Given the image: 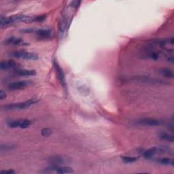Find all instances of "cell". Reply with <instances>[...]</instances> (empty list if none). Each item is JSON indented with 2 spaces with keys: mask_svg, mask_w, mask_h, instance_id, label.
<instances>
[{
  "mask_svg": "<svg viewBox=\"0 0 174 174\" xmlns=\"http://www.w3.org/2000/svg\"><path fill=\"white\" fill-rule=\"evenodd\" d=\"M36 102V100L32 99L24 102L17 103V104H13L8 105V106H5L2 107V109H4V110H20V109H24L30 107L32 105L35 104Z\"/></svg>",
  "mask_w": 174,
  "mask_h": 174,
  "instance_id": "obj_1",
  "label": "cell"
},
{
  "mask_svg": "<svg viewBox=\"0 0 174 174\" xmlns=\"http://www.w3.org/2000/svg\"><path fill=\"white\" fill-rule=\"evenodd\" d=\"M162 123L161 120L150 118L138 119L136 122V124L142 127H158L162 125Z\"/></svg>",
  "mask_w": 174,
  "mask_h": 174,
  "instance_id": "obj_2",
  "label": "cell"
},
{
  "mask_svg": "<svg viewBox=\"0 0 174 174\" xmlns=\"http://www.w3.org/2000/svg\"><path fill=\"white\" fill-rule=\"evenodd\" d=\"M12 56L16 57V58L26 59V60H32V61H36L39 59V57L36 53H34V52H25V51L14 52L12 53Z\"/></svg>",
  "mask_w": 174,
  "mask_h": 174,
  "instance_id": "obj_3",
  "label": "cell"
},
{
  "mask_svg": "<svg viewBox=\"0 0 174 174\" xmlns=\"http://www.w3.org/2000/svg\"><path fill=\"white\" fill-rule=\"evenodd\" d=\"M169 152V149L165 147H153L147 150L144 152V157L146 159H150L157 154H162V153Z\"/></svg>",
  "mask_w": 174,
  "mask_h": 174,
  "instance_id": "obj_4",
  "label": "cell"
},
{
  "mask_svg": "<svg viewBox=\"0 0 174 174\" xmlns=\"http://www.w3.org/2000/svg\"><path fill=\"white\" fill-rule=\"evenodd\" d=\"M54 67L55 69L56 74L57 75V78H58L59 82L62 85L63 88H66V82H65V74H64V72L62 70V68L61 67V66L59 65V63L57 62L56 61H54Z\"/></svg>",
  "mask_w": 174,
  "mask_h": 174,
  "instance_id": "obj_5",
  "label": "cell"
},
{
  "mask_svg": "<svg viewBox=\"0 0 174 174\" xmlns=\"http://www.w3.org/2000/svg\"><path fill=\"white\" fill-rule=\"evenodd\" d=\"M21 19V15H16L9 17H1V27L2 29L5 28L6 26L11 25L14 22L19 21Z\"/></svg>",
  "mask_w": 174,
  "mask_h": 174,
  "instance_id": "obj_6",
  "label": "cell"
},
{
  "mask_svg": "<svg viewBox=\"0 0 174 174\" xmlns=\"http://www.w3.org/2000/svg\"><path fill=\"white\" fill-rule=\"evenodd\" d=\"M4 44L5 45L8 46H26L27 44L21 38L11 37L6 39L4 41Z\"/></svg>",
  "mask_w": 174,
  "mask_h": 174,
  "instance_id": "obj_7",
  "label": "cell"
},
{
  "mask_svg": "<svg viewBox=\"0 0 174 174\" xmlns=\"http://www.w3.org/2000/svg\"><path fill=\"white\" fill-rule=\"evenodd\" d=\"M29 84H30V82L28 81L14 82L9 84L8 88L9 89H11V90H20V89L25 88Z\"/></svg>",
  "mask_w": 174,
  "mask_h": 174,
  "instance_id": "obj_8",
  "label": "cell"
},
{
  "mask_svg": "<svg viewBox=\"0 0 174 174\" xmlns=\"http://www.w3.org/2000/svg\"><path fill=\"white\" fill-rule=\"evenodd\" d=\"M17 67V63L13 61H3L0 64V68L1 70H8L10 68H14Z\"/></svg>",
  "mask_w": 174,
  "mask_h": 174,
  "instance_id": "obj_9",
  "label": "cell"
},
{
  "mask_svg": "<svg viewBox=\"0 0 174 174\" xmlns=\"http://www.w3.org/2000/svg\"><path fill=\"white\" fill-rule=\"evenodd\" d=\"M15 74L19 76H31V75H35L36 72L35 70H17Z\"/></svg>",
  "mask_w": 174,
  "mask_h": 174,
  "instance_id": "obj_10",
  "label": "cell"
},
{
  "mask_svg": "<svg viewBox=\"0 0 174 174\" xmlns=\"http://www.w3.org/2000/svg\"><path fill=\"white\" fill-rule=\"evenodd\" d=\"M159 72L161 75H164V76H165L167 78H173V71L170 70V69L162 68L160 69Z\"/></svg>",
  "mask_w": 174,
  "mask_h": 174,
  "instance_id": "obj_11",
  "label": "cell"
},
{
  "mask_svg": "<svg viewBox=\"0 0 174 174\" xmlns=\"http://www.w3.org/2000/svg\"><path fill=\"white\" fill-rule=\"evenodd\" d=\"M55 171L58 173H70L73 172V169L68 167H57L54 166Z\"/></svg>",
  "mask_w": 174,
  "mask_h": 174,
  "instance_id": "obj_12",
  "label": "cell"
},
{
  "mask_svg": "<svg viewBox=\"0 0 174 174\" xmlns=\"http://www.w3.org/2000/svg\"><path fill=\"white\" fill-rule=\"evenodd\" d=\"M157 162L159 164L163 165H171L173 166L174 164L173 160L169 158H161L157 160Z\"/></svg>",
  "mask_w": 174,
  "mask_h": 174,
  "instance_id": "obj_13",
  "label": "cell"
},
{
  "mask_svg": "<svg viewBox=\"0 0 174 174\" xmlns=\"http://www.w3.org/2000/svg\"><path fill=\"white\" fill-rule=\"evenodd\" d=\"M36 33H37V35L38 36H40L41 38H47L50 37L51 31L49 30V29H39V30L36 32Z\"/></svg>",
  "mask_w": 174,
  "mask_h": 174,
  "instance_id": "obj_14",
  "label": "cell"
},
{
  "mask_svg": "<svg viewBox=\"0 0 174 174\" xmlns=\"http://www.w3.org/2000/svg\"><path fill=\"white\" fill-rule=\"evenodd\" d=\"M159 137L161 139L170 141V142H173L174 140V137L172 135L167 133H161L159 134Z\"/></svg>",
  "mask_w": 174,
  "mask_h": 174,
  "instance_id": "obj_15",
  "label": "cell"
},
{
  "mask_svg": "<svg viewBox=\"0 0 174 174\" xmlns=\"http://www.w3.org/2000/svg\"><path fill=\"white\" fill-rule=\"evenodd\" d=\"M49 161L51 162L52 164L54 165H59V164H62L64 162V160L63 158L60 157H54L50 158Z\"/></svg>",
  "mask_w": 174,
  "mask_h": 174,
  "instance_id": "obj_16",
  "label": "cell"
},
{
  "mask_svg": "<svg viewBox=\"0 0 174 174\" xmlns=\"http://www.w3.org/2000/svg\"><path fill=\"white\" fill-rule=\"evenodd\" d=\"M123 161L126 163H130V162H133L137 161L138 158L136 157H129V156H125V157H122L121 158Z\"/></svg>",
  "mask_w": 174,
  "mask_h": 174,
  "instance_id": "obj_17",
  "label": "cell"
},
{
  "mask_svg": "<svg viewBox=\"0 0 174 174\" xmlns=\"http://www.w3.org/2000/svg\"><path fill=\"white\" fill-rule=\"evenodd\" d=\"M30 125H31V121L28 120V119H22V120H20V128H22V129H26V128L29 127Z\"/></svg>",
  "mask_w": 174,
  "mask_h": 174,
  "instance_id": "obj_18",
  "label": "cell"
},
{
  "mask_svg": "<svg viewBox=\"0 0 174 174\" xmlns=\"http://www.w3.org/2000/svg\"><path fill=\"white\" fill-rule=\"evenodd\" d=\"M52 134V130L49 128H44L41 130V135L44 137H49Z\"/></svg>",
  "mask_w": 174,
  "mask_h": 174,
  "instance_id": "obj_19",
  "label": "cell"
},
{
  "mask_svg": "<svg viewBox=\"0 0 174 174\" xmlns=\"http://www.w3.org/2000/svg\"><path fill=\"white\" fill-rule=\"evenodd\" d=\"M6 97V94L3 90L0 91V99L3 100Z\"/></svg>",
  "mask_w": 174,
  "mask_h": 174,
  "instance_id": "obj_20",
  "label": "cell"
},
{
  "mask_svg": "<svg viewBox=\"0 0 174 174\" xmlns=\"http://www.w3.org/2000/svg\"><path fill=\"white\" fill-rule=\"evenodd\" d=\"M80 4H81L80 1H74L72 2V6L74 7V8H77V7H78L80 6Z\"/></svg>",
  "mask_w": 174,
  "mask_h": 174,
  "instance_id": "obj_21",
  "label": "cell"
},
{
  "mask_svg": "<svg viewBox=\"0 0 174 174\" xmlns=\"http://www.w3.org/2000/svg\"><path fill=\"white\" fill-rule=\"evenodd\" d=\"M2 173H10V174H12V173H14L15 171L14 170H6V171H1Z\"/></svg>",
  "mask_w": 174,
  "mask_h": 174,
  "instance_id": "obj_22",
  "label": "cell"
}]
</instances>
